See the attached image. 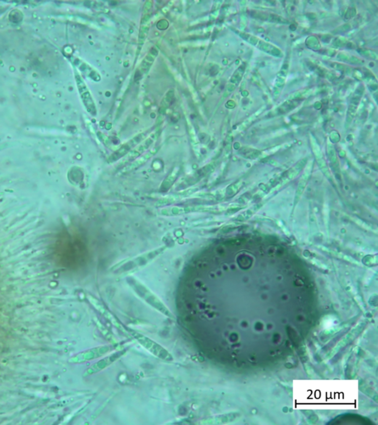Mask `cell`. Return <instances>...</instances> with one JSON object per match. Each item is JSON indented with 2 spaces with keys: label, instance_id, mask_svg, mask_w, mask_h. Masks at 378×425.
I'll return each mask as SVG.
<instances>
[{
  "label": "cell",
  "instance_id": "cell-3",
  "mask_svg": "<svg viewBox=\"0 0 378 425\" xmlns=\"http://www.w3.org/2000/svg\"><path fill=\"white\" fill-rule=\"evenodd\" d=\"M148 20H149V18L146 19V20L143 18V21H142L139 38H138V51L139 52L142 46H143V43H144L145 40H146V36H147L148 32H149V24L148 23Z\"/></svg>",
  "mask_w": 378,
  "mask_h": 425
},
{
  "label": "cell",
  "instance_id": "cell-1",
  "mask_svg": "<svg viewBox=\"0 0 378 425\" xmlns=\"http://www.w3.org/2000/svg\"><path fill=\"white\" fill-rule=\"evenodd\" d=\"M158 52L159 49L157 47H153V48L150 50L148 55L146 56V58L143 59V62H142V63L140 64V66L138 68V70H137L136 73H135V81H138V80H140V78L143 77V76L147 73L148 70H149V68H151V65H152L153 62H154V59H155L156 57H157V55H158Z\"/></svg>",
  "mask_w": 378,
  "mask_h": 425
},
{
  "label": "cell",
  "instance_id": "cell-2",
  "mask_svg": "<svg viewBox=\"0 0 378 425\" xmlns=\"http://www.w3.org/2000/svg\"><path fill=\"white\" fill-rule=\"evenodd\" d=\"M76 80H77L80 93H81L84 105L87 107V110H88L90 114H92V116H95L96 115V110H95V103H94L93 100H92L90 92H89L88 89H87V87L84 84V81H82V79L79 76H76Z\"/></svg>",
  "mask_w": 378,
  "mask_h": 425
}]
</instances>
